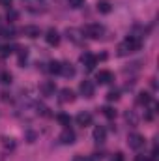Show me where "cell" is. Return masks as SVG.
Returning a JSON list of instances; mask_svg holds the SVG:
<instances>
[{"mask_svg": "<svg viewBox=\"0 0 159 161\" xmlns=\"http://www.w3.org/2000/svg\"><path fill=\"white\" fill-rule=\"evenodd\" d=\"M82 34H84V36H88V38H92V40H99V38L105 34V28H103L99 23H90V25H86V26H84Z\"/></svg>", "mask_w": 159, "mask_h": 161, "instance_id": "cell-1", "label": "cell"}, {"mask_svg": "<svg viewBox=\"0 0 159 161\" xmlns=\"http://www.w3.org/2000/svg\"><path fill=\"white\" fill-rule=\"evenodd\" d=\"M127 144H129V148L139 150V148H142V146H144V137H142V135H139V133H131V135L127 137Z\"/></svg>", "mask_w": 159, "mask_h": 161, "instance_id": "cell-2", "label": "cell"}, {"mask_svg": "<svg viewBox=\"0 0 159 161\" xmlns=\"http://www.w3.org/2000/svg\"><path fill=\"white\" fill-rule=\"evenodd\" d=\"M80 62L84 64V68H86L88 71H92V69L96 68V64H97V58H96L92 53H84V54H80Z\"/></svg>", "mask_w": 159, "mask_h": 161, "instance_id": "cell-3", "label": "cell"}, {"mask_svg": "<svg viewBox=\"0 0 159 161\" xmlns=\"http://www.w3.org/2000/svg\"><path fill=\"white\" fill-rule=\"evenodd\" d=\"M79 90L84 97H94V82H92V80H82L80 86H79Z\"/></svg>", "mask_w": 159, "mask_h": 161, "instance_id": "cell-4", "label": "cell"}, {"mask_svg": "<svg viewBox=\"0 0 159 161\" xmlns=\"http://www.w3.org/2000/svg\"><path fill=\"white\" fill-rule=\"evenodd\" d=\"M123 43L129 47V51H131V53H135V51H139V49L142 47V40H140L139 36H129Z\"/></svg>", "mask_w": 159, "mask_h": 161, "instance_id": "cell-5", "label": "cell"}, {"mask_svg": "<svg viewBox=\"0 0 159 161\" xmlns=\"http://www.w3.org/2000/svg\"><path fill=\"white\" fill-rule=\"evenodd\" d=\"M96 80H97L99 84H109V82H112V80H114V75H112L111 71H107V69H101V71H97Z\"/></svg>", "mask_w": 159, "mask_h": 161, "instance_id": "cell-6", "label": "cell"}, {"mask_svg": "<svg viewBox=\"0 0 159 161\" xmlns=\"http://www.w3.org/2000/svg\"><path fill=\"white\" fill-rule=\"evenodd\" d=\"M60 142H62V144H73V142H75V133H73V129L66 127V129L60 133Z\"/></svg>", "mask_w": 159, "mask_h": 161, "instance_id": "cell-7", "label": "cell"}, {"mask_svg": "<svg viewBox=\"0 0 159 161\" xmlns=\"http://www.w3.org/2000/svg\"><path fill=\"white\" fill-rule=\"evenodd\" d=\"M45 41H47L49 45H58V43H60V34H58V30H56V28H49L47 34H45Z\"/></svg>", "mask_w": 159, "mask_h": 161, "instance_id": "cell-8", "label": "cell"}, {"mask_svg": "<svg viewBox=\"0 0 159 161\" xmlns=\"http://www.w3.org/2000/svg\"><path fill=\"white\" fill-rule=\"evenodd\" d=\"M60 101H62V103H71V101H75V92H73L71 88L60 90Z\"/></svg>", "mask_w": 159, "mask_h": 161, "instance_id": "cell-9", "label": "cell"}, {"mask_svg": "<svg viewBox=\"0 0 159 161\" xmlns=\"http://www.w3.org/2000/svg\"><path fill=\"white\" fill-rule=\"evenodd\" d=\"M75 120H77L79 125L86 127V125H90V124H92V114H90V113H86V111H82V113L77 114V118H75Z\"/></svg>", "mask_w": 159, "mask_h": 161, "instance_id": "cell-10", "label": "cell"}, {"mask_svg": "<svg viewBox=\"0 0 159 161\" xmlns=\"http://www.w3.org/2000/svg\"><path fill=\"white\" fill-rule=\"evenodd\" d=\"M105 139H107L105 127H103V125H97V127L94 129V141H96V142H105Z\"/></svg>", "mask_w": 159, "mask_h": 161, "instance_id": "cell-11", "label": "cell"}, {"mask_svg": "<svg viewBox=\"0 0 159 161\" xmlns=\"http://www.w3.org/2000/svg\"><path fill=\"white\" fill-rule=\"evenodd\" d=\"M23 34L34 40V38H40L41 36V30H40V26H25L23 28Z\"/></svg>", "mask_w": 159, "mask_h": 161, "instance_id": "cell-12", "label": "cell"}, {"mask_svg": "<svg viewBox=\"0 0 159 161\" xmlns=\"http://www.w3.org/2000/svg\"><path fill=\"white\" fill-rule=\"evenodd\" d=\"M96 8H97V11L99 13H111V9H112V6H111V2L109 0H99L97 4H96Z\"/></svg>", "mask_w": 159, "mask_h": 161, "instance_id": "cell-13", "label": "cell"}, {"mask_svg": "<svg viewBox=\"0 0 159 161\" xmlns=\"http://www.w3.org/2000/svg\"><path fill=\"white\" fill-rule=\"evenodd\" d=\"M60 73H62L64 77H73V75H75V68H73L71 64H62Z\"/></svg>", "mask_w": 159, "mask_h": 161, "instance_id": "cell-14", "label": "cell"}, {"mask_svg": "<svg viewBox=\"0 0 159 161\" xmlns=\"http://www.w3.org/2000/svg\"><path fill=\"white\" fill-rule=\"evenodd\" d=\"M137 103H139V105H150V103H152V96H150L148 92H140L139 97H137Z\"/></svg>", "mask_w": 159, "mask_h": 161, "instance_id": "cell-15", "label": "cell"}, {"mask_svg": "<svg viewBox=\"0 0 159 161\" xmlns=\"http://www.w3.org/2000/svg\"><path fill=\"white\" fill-rule=\"evenodd\" d=\"M54 90H56L54 82H45V84H41V92H43V96H52Z\"/></svg>", "mask_w": 159, "mask_h": 161, "instance_id": "cell-16", "label": "cell"}, {"mask_svg": "<svg viewBox=\"0 0 159 161\" xmlns=\"http://www.w3.org/2000/svg\"><path fill=\"white\" fill-rule=\"evenodd\" d=\"M0 36L2 38H13L15 36V28L13 26H0Z\"/></svg>", "mask_w": 159, "mask_h": 161, "instance_id": "cell-17", "label": "cell"}, {"mask_svg": "<svg viewBox=\"0 0 159 161\" xmlns=\"http://www.w3.org/2000/svg\"><path fill=\"white\" fill-rule=\"evenodd\" d=\"M60 68H62V62H58V60H52L49 64V71L51 73H60Z\"/></svg>", "mask_w": 159, "mask_h": 161, "instance_id": "cell-18", "label": "cell"}, {"mask_svg": "<svg viewBox=\"0 0 159 161\" xmlns=\"http://www.w3.org/2000/svg\"><path fill=\"white\" fill-rule=\"evenodd\" d=\"M101 111H103V114H105V116H107L109 120H112V118H116V111H114L112 107H103Z\"/></svg>", "mask_w": 159, "mask_h": 161, "instance_id": "cell-19", "label": "cell"}, {"mask_svg": "<svg viewBox=\"0 0 159 161\" xmlns=\"http://www.w3.org/2000/svg\"><path fill=\"white\" fill-rule=\"evenodd\" d=\"M56 118H58V122H60L64 127H69V124H71V118H69L68 114H58Z\"/></svg>", "mask_w": 159, "mask_h": 161, "instance_id": "cell-20", "label": "cell"}, {"mask_svg": "<svg viewBox=\"0 0 159 161\" xmlns=\"http://www.w3.org/2000/svg\"><path fill=\"white\" fill-rule=\"evenodd\" d=\"M118 54L120 56H125V54H131V51H129V47H127L125 43H120L118 45Z\"/></svg>", "mask_w": 159, "mask_h": 161, "instance_id": "cell-21", "label": "cell"}, {"mask_svg": "<svg viewBox=\"0 0 159 161\" xmlns=\"http://www.w3.org/2000/svg\"><path fill=\"white\" fill-rule=\"evenodd\" d=\"M118 97H120L118 90H112V92H109V94H107V99H109V101H116Z\"/></svg>", "mask_w": 159, "mask_h": 161, "instance_id": "cell-22", "label": "cell"}, {"mask_svg": "<svg viewBox=\"0 0 159 161\" xmlns=\"http://www.w3.org/2000/svg\"><path fill=\"white\" fill-rule=\"evenodd\" d=\"M77 34H79V32H77V30H73V28H71V30H68V38H71V40L75 41V43H79V38H77Z\"/></svg>", "mask_w": 159, "mask_h": 161, "instance_id": "cell-23", "label": "cell"}, {"mask_svg": "<svg viewBox=\"0 0 159 161\" xmlns=\"http://www.w3.org/2000/svg\"><path fill=\"white\" fill-rule=\"evenodd\" d=\"M73 161H94V158L92 156H82V154H79V156L73 158Z\"/></svg>", "mask_w": 159, "mask_h": 161, "instance_id": "cell-24", "label": "cell"}, {"mask_svg": "<svg viewBox=\"0 0 159 161\" xmlns=\"http://www.w3.org/2000/svg\"><path fill=\"white\" fill-rule=\"evenodd\" d=\"M0 79H2V82H4V84H9V82H11V75H9L8 71H4V73L0 75Z\"/></svg>", "mask_w": 159, "mask_h": 161, "instance_id": "cell-25", "label": "cell"}, {"mask_svg": "<svg viewBox=\"0 0 159 161\" xmlns=\"http://www.w3.org/2000/svg\"><path fill=\"white\" fill-rule=\"evenodd\" d=\"M17 17H19V13H17L15 9H9V11H8V21H15Z\"/></svg>", "mask_w": 159, "mask_h": 161, "instance_id": "cell-26", "label": "cell"}, {"mask_svg": "<svg viewBox=\"0 0 159 161\" xmlns=\"http://www.w3.org/2000/svg\"><path fill=\"white\" fill-rule=\"evenodd\" d=\"M68 2H69L71 8H80V6L84 4V0H68Z\"/></svg>", "mask_w": 159, "mask_h": 161, "instance_id": "cell-27", "label": "cell"}, {"mask_svg": "<svg viewBox=\"0 0 159 161\" xmlns=\"http://www.w3.org/2000/svg\"><path fill=\"white\" fill-rule=\"evenodd\" d=\"M13 53V49L9 47V45H6V47H2V56H9Z\"/></svg>", "mask_w": 159, "mask_h": 161, "instance_id": "cell-28", "label": "cell"}, {"mask_svg": "<svg viewBox=\"0 0 159 161\" xmlns=\"http://www.w3.org/2000/svg\"><path fill=\"white\" fill-rule=\"evenodd\" d=\"M111 161H123V154H122V152H116V154L112 156V159H111Z\"/></svg>", "mask_w": 159, "mask_h": 161, "instance_id": "cell-29", "label": "cell"}, {"mask_svg": "<svg viewBox=\"0 0 159 161\" xmlns=\"http://www.w3.org/2000/svg\"><path fill=\"white\" fill-rule=\"evenodd\" d=\"M135 161H150V158H148V156H144V154H140V156H137V158H135Z\"/></svg>", "mask_w": 159, "mask_h": 161, "instance_id": "cell-30", "label": "cell"}, {"mask_svg": "<svg viewBox=\"0 0 159 161\" xmlns=\"http://www.w3.org/2000/svg\"><path fill=\"white\" fill-rule=\"evenodd\" d=\"M11 2H13V0H0V6H4V8H9V6H11Z\"/></svg>", "mask_w": 159, "mask_h": 161, "instance_id": "cell-31", "label": "cell"}]
</instances>
